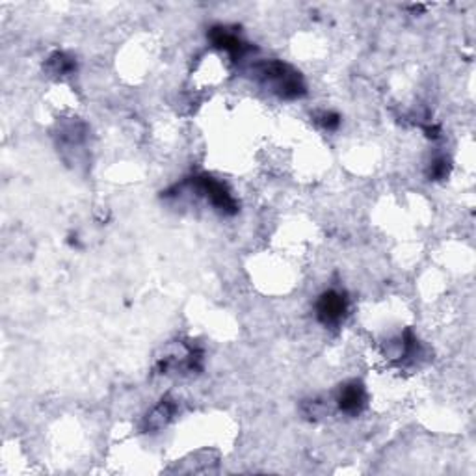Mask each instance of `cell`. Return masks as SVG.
<instances>
[{
    "label": "cell",
    "instance_id": "6da1fadb",
    "mask_svg": "<svg viewBox=\"0 0 476 476\" xmlns=\"http://www.w3.org/2000/svg\"><path fill=\"white\" fill-rule=\"evenodd\" d=\"M260 79L265 80L275 94L285 99H296L305 94V86L299 79V74L289 65L281 62H270V64L259 65Z\"/></svg>",
    "mask_w": 476,
    "mask_h": 476
},
{
    "label": "cell",
    "instance_id": "7a4b0ae2",
    "mask_svg": "<svg viewBox=\"0 0 476 476\" xmlns=\"http://www.w3.org/2000/svg\"><path fill=\"white\" fill-rule=\"evenodd\" d=\"M346 307H348L346 298L341 292L329 290V292H324L320 296L319 304H316V314H319V320L322 324H339L344 319Z\"/></svg>",
    "mask_w": 476,
    "mask_h": 476
},
{
    "label": "cell",
    "instance_id": "3957f363",
    "mask_svg": "<svg viewBox=\"0 0 476 476\" xmlns=\"http://www.w3.org/2000/svg\"><path fill=\"white\" fill-rule=\"evenodd\" d=\"M196 184L197 188L203 192L206 196V199H211V203L216 209H220V211L223 212H235L236 205H235V199L231 197V194L226 190V187L221 184V182L214 181V179L211 177H197L196 179Z\"/></svg>",
    "mask_w": 476,
    "mask_h": 476
},
{
    "label": "cell",
    "instance_id": "277c9868",
    "mask_svg": "<svg viewBox=\"0 0 476 476\" xmlns=\"http://www.w3.org/2000/svg\"><path fill=\"white\" fill-rule=\"evenodd\" d=\"M339 408L348 415H358L365 406V389L359 382H350L348 385H344L341 389L339 398Z\"/></svg>",
    "mask_w": 476,
    "mask_h": 476
},
{
    "label": "cell",
    "instance_id": "5b68a950",
    "mask_svg": "<svg viewBox=\"0 0 476 476\" xmlns=\"http://www.w3.org/2000/svg\"><path fill=\"white\" fill-rule=\"evenodd\" d=\"M173 411H175V404L172 400H162V404L153 409L151 415H148L149 430H158V428L166 426L170 419L173 417Z\"/></svg>",
    "mask_w": 476,
    "mask_h": 476
},
{
    "label": "cell",
    "instance_id": "8992f818",
    "mask_svg": "<svg viewBox=\"0 0 476 476\" xmlns=\"http://www.w3.org/2000/svg\"><path fill=\"white\" fill-rule=\"evenodd\" d=\"M50 65H52V73L55 74H65L73 69V62L69 58H65L64 55H55L50 58Z\"/></svg>",
    "mask_w": 476,
    "mask_h": 476
},
{
    "label": "cell",
    "instance_id": "52a82bcc",
    "mask_svg": "<svg viewBox=\"0 0 476 476\" xmlns=\"http://www.w3.org/2000/svg\"><path fill=\"white\" fill-rule=\"evenodd\" d=\"M445 173H447V164H445V160H437V162L433 164L432 175L433 177H443Z\"/></svg>",
    "mask_w": 476,
    "mask_h": 476
},
{
    "label": "cell",
    "instance_id": "ba28073f",
    "mask_svg": "<svg viewBox=\"0 0 476 476\" xmlns=\"http://www.w3.org/2000/svg\"><path fill=\"white\" fill-rule=\"evenodd\" d=\"M324 119H326L324 125L328 128H335L337 125H339V119H337V116H333V114H326Z\"/></svg>",
    "mask_w": 476,
    "mask_h": 476
}]
</instances>
